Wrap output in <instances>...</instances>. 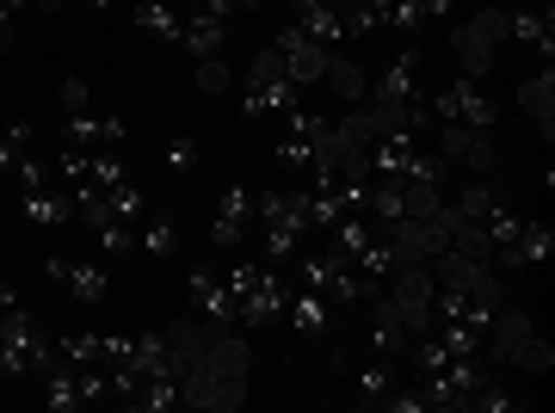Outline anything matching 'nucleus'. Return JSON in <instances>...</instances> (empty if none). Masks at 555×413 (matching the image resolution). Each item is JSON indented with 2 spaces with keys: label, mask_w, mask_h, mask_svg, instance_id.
<instances>
[{
  "label": "nucleus",
  "mask_w": 555,
  "mask_h": 413,
  "mask_svg": "<svg viewBox=\"0 0 555 413\" xmlns=\"http://www.w3.org/2000/svg\"><path fill=\"white\" fill-rule=\"evenodd\" d=\"M179 50H192V56H222V50H229V20H210V13H185Z\"/></svg>",
  "instance_id": "22"
},
{
  "label": "nucleus",
  "mask_w": 555,
  "mask_h": 413,
  "mask_svg": "<svg viewBox=\"0 0 555 413\" xmlns=\"http://www.w3.org/2000/svg\"><path fill=\"white\" fill-rule=\"evenodd\" d=\"M352 389H358V395H352L358 408H383V395L396 389V358L371 352V358H364V364L352 371Z\"/></svg>",
  "instance_id": "20"
},
{
  "label": "nucleus",
  "mask_w": 555,
  "mask_h": 413,
  "mask_svg": "<svg viewBox=\"0 0 555 413\" xmlns=\"http://www.w3.org/2000/svg\"><path fill=\"white\" fill-rule=\"evenodd\" d=\"M229 80L235 75H229V62L222 56H198V87L204 93H229Z\"/></svg>",
  "instance_id": "45"
},
{
  "label": "nucleus",
  "mask_w": 555,
  "mask_h": 413,
  "mask_svg": "<svg viewBox=\"0 0 555 413\" xmlns=\"http://www.w3.org/2000/svg\"><path fill=\"white\" fill-rule=\"evenodd\" d=\"M531 315L525 309H494V321H488V334H481V352H494V364H513L518 346L531 339Z\"/></svg>",
  "instance_id": "14"
},
{
  "label": "nucleus",
  "mask_w": 555,
  "mask_h": 413,
  "mask_svg": "<svg viewBox=\"0 0 555 413\" xmlns=\"http://www.w3.org/2000/svg\"><path fill=\"white\" fill-rule=\"evenodd\" d=\"M43 272L56 278V284H68V291H75V302H105V296H112V278H105L93 259L50 254V259H43Z\"/></svg>",
  "instance_id": "9"
},
{
  "label": "nucleus",
  "mask_w": 555,
  "mask_h": 413,
  "mask_svg": "<svg viewBox=\"0 0 555 413\" xmlns=\"http://www.w3.org/2000/svg\"><path fill=\"white\" fill-rule=\"evenodd\" d=\"M93 241H100L105 254H142V235H137V222H124L105 210L100 222H93Z\"/></svg>",
  "instance_id": "31"
},
{
  "label": "nucleus",
  "mask_w": 555,
  "mask_h": 413,
  "mask_svg": "<svg viewBox=\"0 0 555 413\" xmlns=\"http://www.w3.org/2000/svg\"><path fill=\"white\" fill-rule=\"evenodd\" d=\"M137 235H142V247L155 259H173L179 254V217L173 210H155V217H142L137 222Z\"/></svg>",
  "instance_id": "26"
},
{
  "label": "nucleus",
  "mask_w": 555,
  "mask_h": 413,
  "mask_svg": "<svg viewBox=\"0 0 555 413\" xmlns=\"http://www.w3.org/2000/svg\"><path fill=\"white\" fill-rule=\"evenodd\" d=\"M297 80L291 75H278V80H247V99H241V118L254 124V118H284L291 105H297Z\"/></svg>",
  "instance_id": "15"
},
{
  "label": "nucleus",
  "mask_w": 555,
  "mask_h": 413,
  "mask_svg": "<svg viewBox=\"0 0 555 413\" xmlns=\"http://www.w3.org/2000/svg\"><path fill=\"white\" fill-rule=\"evenodd\" d=\"M247 222H254V197H247V185H229V192L217 197V217H210V247H217L222 259L241 254Z\"/></svg>",
  "instance_id": "7"
},
{
  "label": "nucleus",
  "mask_w": 555,
  "mask_h": 413,
  "mask_svg": "<svg viewBox=\"0 0 555 413\" xmlns=\"http://www.w3.org/2000/svg\"><path fill=\"white\" fill-rule=\"evenodd\" d=\"M518 222H525V217H513V210H506V204L494 197V210L481 217V229H488V241H494V247H506V241L518 235Z\"/></svg>",
  "instance_id": "42"
},
{
  "label": "nucleus",
  "mask_w": 555,
  "mask_h": 413,
  "mask_svg": "<svg viewBox=\"0 0 555 413\" xmlns=\"http://www.w3.org/2000/svg\"><path fill=\"white\" fill-rule=\"evenodd\" d=\"M334 137L346 142L358 160H364V155H371V142H377V124H371V112H364V105H346V118H334Z\"/></svg>",
  "instance_id": "29"
},
{
  "label": "nucleus",
  "mask_w": 555,
  "mask_h": 413,
  "mask_svg": "<svg viewBox=\"0 0 555 413\" xmlns=\"http://www.w3.org/2000/svg\"><path fill=\"white\" fill-rule=\"evenodd\" d=\"M494 210V179H469L463 192H456V217H469V222H481Z\"/></svg>",
  "instance_id": "36"
},
{
  "label": "nucleus",
  "mask_w": 555,
  "mask_h": 413,
  "mask_svg": "<svg viewBox=\"0 0 555 413\" xmlns=\"http://www.w3.org/2000/svg\"><path fill=\"white\" fill-rule=\"evenodd\" d=\"M506 38H518L525 50H537L543 62H555V7L543 0V7H518V13H506Z\"/></svg>",
  "instance_id": "11"
},
{
  "label": "nucleus",
  "mask_w": 555,
  "mask_h": 413,
  "mask_svg": "<svg viewBox=\"0 0 555 413\" xmlns=\"http://www.w3.org/2000/svg\"><path fill=\"white\" fill-rule=\"evenodd\" d=\"M371 352H383V358H401L408 346H414V334H408V321H401V309L389 302V296H377L371 302V339H364Z\"/></svg>",
  "instance_id": "16"
},
{
  "label": "nucleus",
  "mask_w": 555,
  "mask_h": 413,
  "mask_svg": "<svg viewBox=\"0 0 555 413\" xmlns=\"http://www.w3.org/2000/svg\"><path fill=\"white\" fill-rule=\"evenodd\" d=\"M321 80H327L339 99H352V105H364V99H371V75H364L358 62H346L339 50H334V62H327V75H321Z\"/></svg>",
  "instance_id": "28"
},
{
  "label": "nucleus",
  "mask_w": 555,
  "mask_h": 413,
  "mask_svg": "<svg viewBox=\"0 0 555 413\" xmlns=\"http://www.w3.org/2000/svg\"><path fill=\"white\" fill-rule=\"evenodd\" d=\"M451 247H456L463 259H494V241H488V229H481V222H469V217L451 229Z\"/></svg>",
  "instance_id": "35"
},
{
  "label": "nucleus",
  "mask_w": 555,
  "mask_h": 413,
  "mask_svg": "<svg viewBox=\"0 0 555 413\" xmlns=\"http://www.w3.org/2000/svg\"><path fill=\"white\" fill-rule=\"evenodd\" d=\"M87 7H93V13H105V7H112V0H87Z\"/></svg>",
  "instance_id": "51"
},
{
  "label": "nucleus",
  "mask_w": 555,
  "mask_h": 413,
  "mask_svg": "<svg viewBox=\"0 0 555 413\" xmlns=\"http://www.w3.org/2000/svg\"><path fill=\"white\" fill-rule=\"evenodd\" d=\"M518 105H525V118L543 130V142L555 137V68L543 62V75H531L525 87H518Z\"/></svg>",
  "instance_id": "19"
},
{
  "label": "nucleus",
  "mask_w": 555,
  "mask_h": 413,
  "mask_svg": "<svg viewBox=\"0 0 555 413\" xmlns=\"http://www.w3.org/2000/svg\"><path fill=\"white\" fill-rule=\"evenodd\" d=\"M13 309H25V302H20V284H7V278H0V315H13Z\"/></svg>",
  "instance_id": "48"
},
{
  "label": "nucleus",
  "mask_w": 555,
  "mask_h": 413,
  "mask_svg": "<svg viewBox=\"0 0 555 413\" xmlns=\"http://www.w3.org/2000/svg\"><path fill=\"white\" fill-rule=\"evenodd\" d=\"M513 364H518V371H531V376H543V371L555 364V346H550L543 334H531L525 346H518V358H513Z\"/></svg>",
  "instance_id": "41"
},
{
  "label": "nucleus",
  "mask_w": 555,
  "mask_h": 413,
  "mask_svg": "<svg viewBox=\"0 0 555 413\" xmlns=\"http://www.w3.org/2000/svg\"><path fill=\"white\" fill-rule=\"evenodd\" d=\"M105 204H112V217H124V222H142V217H149V210H142V192L130 185V179L105 185Z\"/></svg>",
  "instance_id": "38"
},
{
  "label": "nucleus",
  "mask_w": 555,
  "mask_h": 413,
  "mask_svg": "<svg viewBox=\"0 0 555 413\" xmlns=\"http://www.w3.org/2000/svg\"><path fill=\"white\" fill-rule=\"evenodd\" d=\"M297 13H291V25H297L302 38H315L321 50H339L346 43V20H339L334 0H291Z\"/></svg>",
  "instance_id": "12"
},
{
  "label": "nucleus",
  "mask_w": 555,
  "mask_h": 413,
  "mask_svg": "<svg viewBox=\"0 0 555 413\" xmlns=\"http://www.w3.org/2000/svg\"><path fill=\"white\" fill-rule=\"evenodd\" d=\"M137 31H149V38H160V43H179L185 13H179L173 0H137Z\"/></svg>",
  "instance_id": "24"
},
{
  "label": "nucleus",
  "mask_w": 555,
  "mask_h": 413,
  "mask_svg": "<svg viewBox=\"0 0 555 413\" xmlns=\"http://www.w3.org/2000/svg\"><path fill=\"white\" fill-rule=\"evenodd\" d=\"M469 408H476V413H513V408H518V395L494 389V376H488V383H481V389L469 395Z\"/></svg>",
  "instance_id": "44"
},
{
  "label": "nucleus",
  "mask_w": 555,
  "mask_h": 413,
  "mask_svg": "<svg viewBox=\"0 0 555 413\" xmlns=\"http://www.w3.org/2000/svg\"><path fill=\"white\" fill-rule=\"evenodd\" d=\"M420 93H426V87H420V43L408 38L396 50V62L371 80V99H420Z\"/></svg>",
  "instance_id": "13"
},
{
  "label": "nucleus",
  "mask_w": 555,
  "mask_h": 413,
  "mask_svg": "<svg viewBox=\"0 0 555 413\" xmlns=\"http://www.w3.org/2000/svg\"><path fill=\"white\" fill-rule=\"evenodd\" d=\"M130 408H142V413H173V408H179V376L149 371V376L137 383V395H130Z\"/></svg>",
  "instance_id": "25"
},
{
  "label": "nucleus",
  "mask_w": 555,
  "mask_h": 413,
  "mask_svg": "<svg viewBox=\"0 0 555 413\" xmlns=\"http://www.w3.org/2000/svg\"><path fill=\"white\" fill-rule=\"evenodd\" d=\"M506 43V13L500 7H481L476 20L451 25V50H456V75L463 80H481L494 68V50Z\"/></svg>",
  "instance_id": "3"
},
{
  "label": "nucleus",
  "mask_w": 555,
  "mask_h": 413,
  "mask_svg": "<svg viewBox=\"0 0 555 413\" xmlns=\"http://www.w3.org/2000/svg\"><path fill=\"white\" fill-rule=\"evenodd\" d=\"M278 75H284V56L278 50H259L254 68H247V80H278Z\"/></svg>",
  "instance_id": "47"
},
{
  "label": "nucleus",
  "mask_w": 555,
  "mask_h": 413,
  "mask_svg": "<svg viewBox=\"0 0 555 413\" xmlns=\"http://www.w3.org/2000/svg\"><path fill=\"white\" fill-rule=\"evenodd\" d=\"M56 105H62V118H75V112H93V93H87V80L68 75V80L56 87Z\"/></svg>",
  "instance_id": "43"
},
{
  "label": "nucleus",
  "mask_w": 555,
  "mask_h": 413,
  "mask_svg": "<svg viewBox=\"0 0 555 413\" xmlns=\"http://www.w3.org/2000/svg\"><path fill=\"white\" fill-rule=\"evenodd\" d=\"M352 266H358V278H364L371 291H383V284H389V272H396V254H389V241H371Z\"/></svg>",
  "instance_id": "32"
},
{
  "label": "nucleus",
  "mask_w": 555,
  "mask_h": 413,
  "mask_svg": "<svg viewBox=\"0 0 555 413\" xmlns=\"http://www.w3.org/2000/svg\"><path fill=\"white\" fill-rule=\"evenodd\" d=\"M124 137L130 130L112 112H75V118H62V149H118Z\"/></svg>",
  "instance_id": "10"
},
{
  "label": "nucleus",
  "mask_w": 555,
  "mask_h": 413,
  "mask_svg": "<svg viewBox=\"0 0 555 413\" xmlns=\"http://www.w3.org/2000/svg\"><path fill=\"white\" fill-rule=\"evenodd\" d=\"M13 185H20V192H50V160H43L38 149H31V155H25L20 167H13Z\"/></svg>",
  "instance_id": "40"
},
{
  "label": "nucleus",
  "mask_w": 555,
  "mask_h": 413,
  "mask_svg": "<svg viewBox=\"0 0 555 413\" xmlns=\"http://www.w3.org/2000/svg\"><path fill=\"white\" fill-rule=\"evenodd\" d=\"M315 149H321V142H302V137H278L272 142L278 167H297V173H309V167H315Z\"/></svg>",
  "instance_id": "37"
},
{
  "label": "nucleus",
  "mask_w": 555,
  "mask_h": 413,
  "mask_svg": "<svg viewBox=\"0 0 555 413\" xmlns=\"http://www.w3.org/2000/svg\"><path fill=\"white\" fill-rule=\"evenodd\" d=\"M229 296H235V327H272V321H284V309H291V278H284V266H266V259H241L229 254Z\"/></svg>",
  "instance_id": "1"
},
{
  "label": "nucleus",
  "mask_w": 555,
  "mask_h": 413,
  "mask_svg": "<svg viewBox=\"0 0 555 413\" xmlns=\"http://www.w3.org/2000/svg\"><path fill=\"white\" fill-rule=\"evenodd\" d=\"M192 167H198V142L173 137V142H167V173H192Z\"/></svg>",
  "instance_id": "46"
},
{
  "label": "nucleus",
  "mask_w": 555,
  "mask_h": 413,
  "mask_svg": "<svg viewBox=\"0 0 555 413\" xmlns=\"http://www.w3.org/2000/svg\"><path fill=\"white\" fill-rule=\"evenodd\" d=\"M259 7H266V0H229V13H235V20H241V13H259Z\"/></svg>",
  "instance_id": "49"
},
{
  "label": "nucleus",
  "mask_w": 555,
  "mask_h": 413,
  "mask_svg": "<svg viewBox=\"0 0 555 413\" xmlns=\"http://www.w3.org/2000/svg\"><path fill=\"white\" fill-rule=\"evenodd\" d=\"M550 254H555L550 222H518V235L506 247H494V272H525V266H543Z\"/></svg>",
  "instance_id": "8"
},
{
  "label": "nucleus",
  "mask_w": 555,
  "mask_h": 413,
  "mask_svg": "<svg viewBox=\"0 0 555 413\" xmlns=\"http://www.w3.org/2000/svg\"><path fill=\"white\" fill-rule=\"evenodd\" d=\"M272 50L284 56V75L297 80V87H315V80L327 75V62H334V50H321L315 38H302L297 25H284V31L272 38Z\"/></svg>",
  "instance_id": "6"
},
{
  "label": "nucleus",
  "mask_w": 555,
  "mask_h": 413,
  "mask_svg": "<svg viewBox=\"0 0 555 413\" xmlns=\"http://www.w3.org/2000/svg\"><path fill=\"white\" fill-rule=\"evenodd\" d=\"M327 130H334V118H327V112H302V105H291V112H284V137L321 142Z\"/></svg>",
  "instance_id": "34"
},
{
  "label": "nucleus",
  "mask_w": 555,
  "mask_h": 413,
  "mask_svg": "<svg viewBox=\"0 0 555 413\" xmlns=\"http://www.w3.org/2000/svg\"><path fill=\"white\" fill-rule=\"evenodd\" d=\"M463 167H469V173L476 179H494V160H500V149H494V130H476V137H469V149H463Z\"/></svg>",
  "instance_id": "33"
},
{
  "label": "nucleus",
  "mask_w": 555,
  "mask_h": 413,
  "mask_svg": "<svg viewBox=\"0 0 555 413\" xmlns=\"http://www.w3.org/2000/svg\"><path fill=\"white\" fill-rule=\"evenodd\" d=\"M291 284H302V291H321L327 296V302H334V309H346V315H352L358 302H371V284H364V278H358V266L352 259H339L334 247H321V254H302L297 259V278H291Z\"/></svg>",
  "instance_id": "2"
},
{
  "label": "nucleus",
  "mask_w": 555,
  "mask_h": 413,
  "mask_svg": "<svg viewBox=\"0 0 555 413\" xmlns=\"http://www.w3.org/2000/svg\"><path fill=\"white\" fill-rule=\"evenodd\" d=\"M204 364L217 376H229V383H247V371H254V346L235 334V327H222L210 346H204Z\"/></svg>",
  "instance_id": "17"
},
{
  "label": "nucleus",
  "mask_w": 555,
  "mask_h": 413,
  "mask_svg": "<svg viewBox=\"0 0 555 413\" xmlns=\"http://www.w3.org/2000/svg\"><path fill=\"white\" fill-rule=\"evenodd\" d=\"M31 142H38V124H31V118L7 124V137H0V179H13V167L31 155Z\"/></svg>",
  "instance_id": "30"
},
{
  "label": "nucleus",
  "mask_w": 555,
  "mask_h": 413,
  "mask_svg": "<svg viewBox=\"0 0 555 413\" xmlns=\"http://www.w3.org/2000/svg\"><path fill=\"white\" fill-rule=\"evenodd\" d=\"M20 217L31 229H62V222H75V197L68 192H20Z\"/></svg>",
  "instance_id": "21"
},
{
  "label": "nucleus",
  "mask_w": 555,
  "mask_h": 413,
  "mask_svg": "<svg viewBox=\"0 0 555 413\" xmlns=\"http://www.w3.org/2000/svg\"><path fill=\"white\" fill-rule=\"evenodd\" d=\"M68 364H100V334H87V327H75V334H62V346H56Z\"/></svg>",
  "instance_id": "39"
},
{
  "label": "nucleus",
  "mask_w": 555,
  "mask_h": 413,
  "mask_svg": "<svg viewBox=\"0 0 555 413\" xmlns=\"http://www.w3.org/2000/svg\"><path fill=\"white\" fill-rule=\"evenodd\" d=\"M185 291H192V302H198L192 315H204L210 327H235V296H229V278H222L217 266L198 259V266L185 272Z\"/></svg>",
  "instance_id": "5"
},
{
  "label": "nucleus",
  "mask_w": 555,
  "mask_h": 413,
  "mask_svg": "<svg viewBox=\"0 0 555 413\" xmlns=\"http://www.w3.org/2000/svg\"><path fill=\"white\" fill-rule=\"evenodd\" d=\"M334 7H339V13H346V7H358V0H334Z\"/></svg>",
  "instance_id": "52"
},
{
  "label": "nucleus",
  "mask_w": 555,
  "mask_h": 413,
  "mask_svg": "<svg viewBox=\"0 0 555 413\" xmlns=\"http://www.w3.org/2000/svg\"><path fill=\"white\" fill-rule=\"evenodd\" d=\"M426 112L433 124H469V130H494V99L481 93V80L456 75L444 93H426Z\"/></svg>",
  "instance_id": "4"
},
{
  "label": "nucleus",
  "mask_w": 555,
  "mask_h": 413,
  "mask_svg": "<svg viewBox=\"0 0 555 413\" xmlns=\"http://www.w3.org/2000/svg\"><path fill=\"white\" fill-rule=\"evenodd\" d=\"M31 7H38V13H62V7H68V0H31Z\"/></svg>",
  "instance_id": "50"
},
{
  "label": "nucleus",
  "mask_w": 555,
  "mask_h": 413,
  "mask_svg": "<svg viewBox=\"0 0 555 413\" xmlns=\"http://www.w3.org/2000/svg\"><path fill=\"white\" fill-rule=\"evenodd\" d=\"M43 401H50V413H75V408H87V395H80V371L68 364V358H56V364L43 371Z\"/></svg>",
  "instance_id": "23"
},
{
  "label": "nucleus",
  "mask_w": 555,
  "mask_h": 413,
  "mask_svg": "<svg viewBox=\"0 0 555 413\" xmlns=\"http://www.w3.org/2000/svg\"><path fill=\"white\" fill-rule=\"evenodd\" d=\"M284 315L297 321V334H302V339H327V334H334V315H339V309H334V302H327L321 291H302V284H297Z\"/></svg>",
  "instance_id": "18"
},
{
  "label": "nucleus",
  "mask_w": 555,
  "mask_h": 413,
  "mask_svg": "<svg viewBox=\"0 0 555 413\" xmlns=\"http://www.w3.org/2000/svg\"><path fill=\"white\" fill-rule=\"evenodd\" d=\"M444 204V185L438 179H401V217L408 222H426Z\"/></svg>",
  "instance_id": "27"
}]
</instances>
